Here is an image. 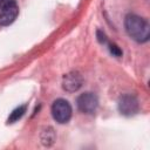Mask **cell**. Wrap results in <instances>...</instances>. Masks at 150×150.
<instances>
[{
  "instance_id": "obj_1",
  "label": "cell",
  "mask_w": 150,
  "mask_h": 150,
  "mask_svg": "<svg viewBox=\"0 0 150 150\" xmlns=\"http://www.w3.org/2000/svg\"><path fill=\"white\" fill-rule=\"evenodd\" d=\"M124 26H125V30L129 34V36L134 39L135 41L145 42L149 40L150 27L145 19L136 14H129L125 16Z\"/></svg>"
},
{
  "instance_id": "obj_2",
  "label": "cell",
  "mask_w": 150,
  "mask_h": 150,
  "mask_svg": "<svg viewBox=\"0 0 150 150\" xmlns=\"http://www.w3.org/2000/svg\"><path fill=\"white\" fill-rule=\"evenodd\" d=\"M52 115L59 123H66L71 117V105L63 98H57L52 104Z\"/></svg>"
},
{
  "instance_id": "obj_3",
  "label": "cell",
  "mask_w": 150,
  "mask_h": 150,
  "mask_svg": "<svg viewBox=\"0 0 150 150\" xmlns=\"http://www.w3.org/2000/svg\"><path fill=\"white\" fill-rule=\"evenodd\" d=\"M76 104L80 111L84 114H91L96 110L98 105V100L97 96L93 93H83L77 97Z\"/></svg>"
},
{
  "instance_id": "obj_4",
  "label": "cell",
  "mask_w": 150,
  "mask_h": 150,
  "mask_svg": "<svg viewBox=\"0 0 150 150\" xmlns=\"http://www.w3.org/2000/svg\"><path fill=\"white\" fill-rule=\"evenodd\" d=\"M139 109L138 101L132 95H123L118 100V110L125 116L135 115Z\"/></svg>"
},
{
  "instance_id": "obj_5",
  "label": "cell",
  "mask_w": 150,
  "mask_h": 150,
  "mask_svg": "<svg viewBox=\"0 0 150 150\" xmlns=\"http://www.w3.org/2000/svg\"><path fill=\"white\" fill-rule=\"evenodd\" d=\"M81 86H82V76L79 73L71 71V73H69V74L63 76L62 87H63L64 90L73 93L75 90H77Z\"/></svg>"
},
{
  "instance_id": "obj_6",
  "label": "cell",
  "mask_w": 150,
  "mask_h": 150,
  "mask_svg": "<svg viewBox=\"0 0 150 150\" xmlns=\"http://www.w3.org/2000/svg\"><path fill=\"white\" fill-rule=\"evenodd\" d=\"M18 14H19V9L16 5L0 8V26H7L12 23L18 16Z\"/></svg>"
},
{
  "instance_id": "obj_7",
  "label": "cell",
  "mask_w": 150,
  "mask_h": 150,
  "mask_svg": "<svg viewBox=\"0 0 150 150\" xmlns=\"http://www.w3.org/2000/svg\"><path fill=\"white\" fill-rule=\"evenodd\" d=\"M26 108H27L26 104L19 105L18 108H15V109L11 112V115H9V117H8V120H7V122H8V123H14V122H16L18 120H20V118L25 115Z\"/></svg>"
},
{
  "instance_id": "obj_8",
  "label": "cell",
  "mask_w": 150,
  "mask_h": 150,
  "mask_svg": "<svg viewBox=\"0 0 150 150\" xmlns=\"http://www.w3.org/2000/svg\"><path fill=\"white\" fill-rule=\"evenodd\" d=\"M54 138H55V135H54V131L52 128H48L41 135V139H42V143L45 145H50L54 142Z\"/></svg>"
},
{
  "instance_id": "obj_9",
  "label": "cell",
  "mask_w": 150,
  "mask_h": 150,
  "mask_svg": "<svg viewBox=\"0 0 150 150\" xmlns=\"http://www.w3.org/2000/svg\"><path fill=\"white\" fill-rule=\"evenodd\" d=\"M109 49H110L111 54L115 55V56H121V55H122V50H121L115 43H110V45H109Z\"/></svg>"
},
{
  "instance_id": "obj_10",
  "label": "cell",
  "mask_w": 150,
  "mask_h": 150,
  "mask_svg": "<svg viewBox=\"0 0 150 150\" xmlns=\"http://www.w3.org/2000/svg\"><path fill=\"white\" fill-rule=\"evenodd\" d=\"M97 39H98V41L101 43H105L107 42V36L102 30H97Z\"/></svg>"
},
{
  "instance_id": "obj_11",
  "label": "cell",
  "mask_w": 150,
  "mask_h": 150,
  "mask_svg": "<svg viewBox=\"0 0 150 150\" xmlns=\"http://www.w3.org/2000/svg\"><path fill=\"white\" fill-rule=\"evenodd\" d=\"M0 1H1V0H0Z\"/></svg>"
}]
</instances>
